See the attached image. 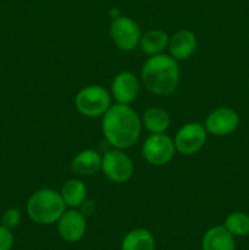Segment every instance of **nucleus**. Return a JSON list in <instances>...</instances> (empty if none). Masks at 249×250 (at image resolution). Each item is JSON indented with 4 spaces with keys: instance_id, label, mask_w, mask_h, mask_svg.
<instances>
[{
    "instance_id": "1",
    "label": "nucleus",
    "mask_w": 249,
    "mask_h": 250,
    "mask_svg": "<svg viewBox=\"0 0 249 250\" xmlns=\"http://www.w3.org/2000/svg\"><path fill=\"white\" fill-rule=\"evenodd\" d=\"M102 129L115 149L131 148L141 136L142 124L137 112L126 104L112 105L103 115Z\"/></svg>"
},
{
    "instance_id": "2",
    "label": "nucleus",
    "mask_w": 249,
    "mask_h": 250,
    "mask_svg": "<svg viewBox=\"0 0 249 250\" xmlns=\"http://www.w3.org/2000/svg\"><path fill=\"white\" fill-rule=\"evenodd\" d=\"M142 80L149 92L159 97L172 94L180 83V68L172 56H150L142 68Z\"/></svg>"
},
{
    "instance_id": "3",
    "label": "nucleus",
    "mask_w": 249,
    "mask_h": 250,
    "mask_svg": "<svg viewBox=\"0 0 249 250\" xmlns=\"http://www.w3.org/2000/svg\"><path fill=\"white\" fill-rule=\"evenodd\" d=\"M65 210L66 204L60 193L49 188L34 192L27 202V214L36 224H54Z\"/></svg>"
},
{
    "instance_id": "4",
    "label": "nucleus",
    "mask_w": 249,
    "mask_h": 250,
    "mask_svg": "<svg viewBox=\"0 0 249 250\" xmlns=\"http://www.w3.org/2000/svg\"><path fill=\"white\" fill-rule=\"evenodd\" d=\"M110 94L100 85H88L76 95V107L87 117L103 116L110 107Z\"/></svg>"
},
{
    "instance_id": "5",
    "label": "nucleus",
    "mask_w": 249,
    "mask_h": 250,
    "mask_svg": "<svg viewBox=\"0 0 249 250\" xmlns=\"http://www.w3.org/2000/svg\"><path fill=\"white\" fill-rule=\"evenodd\" d=\"M175 150L173 141L164 133L150 134L142 148L143 158L154 166H163L170 163L175 155Z\"/></svg>"
},
{
    "instance_id": "6",
    "label": "nucleus",
    "mask_w": 249,
    "mask_h": 250,
    "mask_svg": "<svg viewBox=\"0 0 249 250\" xmlns=\"http://www.w3.org/2000/svg\"><path fill=\"white\" fill-rule=\"evenodd\" d=\"M102 170L110 181L124 183L133 175V163L121 149H114L104 154L102 158Z\"/></svg>"
},
{
    "instance_id": "7",
    "label": "nucleus",
    "mask_w": 249,
    "mask_h": 250,
    "mask_svg": "<svg viewBox=\"0 0 249 250\" xmlns=\"http://www.w3.org/2000/svg\"><path fill=\"white\" fill-rule=\"evenodd\" d=\"M110 36L117 48L124 51H132L139 45L142 34L137 22L129 17L120 16L112 20Z\"/></svg>"
},
{
    "instance_id": "8",
    "label": "nucleus",
    "mask_w": 249,
    "mask_h": 250,
    "mask_svg": "<svg viewBox=\"0 0 249 250\" xmlns=\"http://www.w3.org/2000/svg\"><path fill=\"white\" fill-rule=\"evenodd\" d=\"M207 129L199 122H189L178 129L175 137L176 149L183 155H192L204 146Z\"/></svg>"
},
{
    "instance_id": "9",
    "label": "nucleus",
    "mask_w": 249,
    "mask_h": 250,
    "mask_svg": "<svg viewBox=\"0 0 249 250\" xmlns=\"http://www.w3.org/2000/svg\"><path fill=\"white\" fill-rule=\"evenodd\" d=\"M238 114L233 109L219 107L208 115L204 127L209 133L222 137L232 133L238 127Z\"/></svg>"
},
{
    "instance_id": "10",
    "label": "nucleus",
    "mask_w": 249,
    "mask_h": 250,
    "mask_svg": "<svg viewBox=\"0 0 249 250\" xmlns=\"http://www.w3.org/2000/svg\"><path fill=\"white\" fill-rule=\"evenodd\" d=\"M85 229V216L77 210H65L58 220L59 234L67 242L80 241L84 236Z\"/></svg>"
},
{
    "instance_id": "11",
    "label": "nucleus",
    "mask_w": 249,
    "mask_h": 250,
    "mask_svg": "<svg viewBox=\"0 0 249 250\" xmlns=\"http://www.w3.org/2000/svg\"><path fill=\"white\" fill-rule=\"evenodd\" d=\"M111 93L119 104H131L139 94V82L131 72H120L111 83Z\"/></svg>"
},
{
    "instance_id": "12",
    "label": "nucleus",
    "mask_w": 249,
    "mask_h": 250,
    "mask_svg": "<svg viewBox=\"0 0 249 250\" xmlns=\"http://www.w3.org/2000/svg\"><path fill=\"white\" fill-rule=\"evenodd\" d=\"M197 48L195 34L189 29L178 31L168 41V50L175 60H186L190 58Z\"/></svg>"
},
{
    "instance_id": "13",
    "label": "nucleus",
    "mask_w": 249,
    "mask_h": 250,
    "mask_svg": "<svg viewBox=\"0 0 249 250\" xmlns=\"http://www.w3.org/2000/svg\"><path fill=\"white\" fill-rule=\"evenodd\" d=\"M203 250H234L236 242L225 226H215L203 237Z\"/></svg>"
},
{
    "instance_id": "14",
    "label": "nucleus",
    "mask_w": 249,
    "mask_h": 250,
    "mask_svg": "<svg viewBox=\"0 0 249 250\" xmlns=\"http://www.w3.org/2000/svg\"><path fill=\"white\" fill-rule=\"evenodd\" d=\"M73 172L81 176H92L102 170V156L93 149L81 151L72 160Z\"/></svg>"
},
{
    "instance_id": "15",
    "label": "nucleus",
    "mask_w": 249,
    "mask_h": 250,
    "mask_svg": "<svg viewBox=\"0 0 249 250\" xmlns=\"http://www.w3.org/2000/svg\"><path fill=\"white\" fill-rule=\"evenodd\" d=\"M168 36L161 29H150L141 37L139 48L149 56L159 55L168 46Z\"/></svg>"
},
{
    "instance_id": "16",
    "label": "nucleus",
    "mask_w": 249,
    "mask_h": 250,
    "mask_svg": "<svg viewBox=\"0 0 249 250\" xmlns=\"http://www.w3.org/2000/svg\"><path fill=\"white\" fill-rule=\"evenodd\" d=\"M155 242L148 229H136L126 234L122 241L121 250H154Z\"/></svg>"
},
{
    "instance_id": "17",
    "label": "nucleus",
    "mask_w": 249,
    "mask_h": 250,
    "mask_svg": "<svg viewBox=\"0 0 249 250\" xmlns=\"http://www.w3.org/2000/svg\"><path fill=\"white\" fill-rule=\"evenodd\" d=\"M60 194L66 207L77 208L87 199V188L82 181L72 178L63 183Z\"/></svg>"
},
{
    "instance_id": "18",
    "label": "nucleus",
    "mask_w": 249,
    "mask_h": 250,
    "mask_svg": "<svg viewBox=\"0 0 249 250\" xmlns=\"http://www.w3.org/2000/svg\"><path fill=\"white\" fill-rule=\"evenodd\" d=\"M143 124L151 133H164L170 126V116L161 107H149L144 112Z\"/></svg>"
},
{
    "instance_id": "19",
    "label": "nucleus",
    "mask_w": 249,
    "mask_h": 250,
    "mask_svg": "<svg viewBox=\"0 0 249 250\" xmlns=\"http://www.w3.org/2000/svg\"><path fill=\"white\" fill-rule=\"evenodd\" d=\"M225 227L227 231L236 237H244L249 234V215L244 212H231L225 220Z\"/></svg>"
},
{
    "instance_id": "20",
    "label": "nucleus",
    "mask_w": 249,
    "mask_h": 250,
    "mask_svg": "<svg viewBox=\"0 0 249 250\" xmlns=\"http://www.w3.org/2000/svg\"><path fill=\"white\" fill-rule=\"evenodd\" d=\"M2 226H5L6 229H12L15 227H17L21 222V212L17 209L12 208V209H7L6 211L4 212L1 217Z\"/></svg>"
},
{
    "instance_id": "21",
    "label": "nucleus",
    "mask_w": 249,
    "mask_h": 250,
    "mask_svg": "<svg viewBox=\"0 0 249 250\" xmlns=\"http://www.w3.org/2000/svg\"><path fill=\"white\" fill-rule=\"evenodd\" d=\"M14 244V236L11 229L0 226V250H10Z\"/></svg>"
},
{
    "instance_id": "22",
    "label": "nucleus",
    "mask_w": 249,
    "mask_h": 250,
    "mask_svg": "<svg viewBox=\"0 0 249 250\" xmlns=\"http://www.w3.org/2000/svg\"><path fill=\"white\" fill-rule=\"evenodd\" d=\"M80 208H81L80 211L82 212V214L84 215V216H88V215H90L93 211H94V209H95V203L93 202V200L85 199L84 202H83L82 204L80 205Z\"/></svg>"
}]
</instances>
